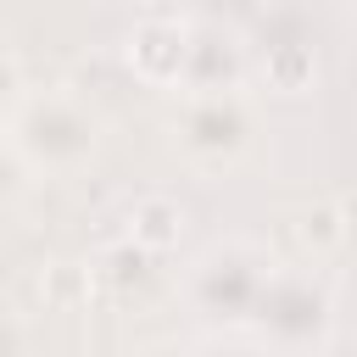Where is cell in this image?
<instances>
[{
  "instance_id": "obj_13",
  "label": "cell",
  "mask_w": 357,
  "mask_h": 357,
  "mask_svg": "<svg viewBox=\"0 0 357 357\" xmlns=\"http://www.w3.org/2000/svg\"><path fill=\"white\" fill-rule=\"evenodd\" d=\"M22 95H28V84H22V61L0 45V128L17 117V106H22Z\"/></svg>"
},
{
  "instance_id": "obj_6",
  "label": "cell",
  "mask_w": 357,
  "mask_h": 357,
  "mask_svg": "<svg viewBox=\"0 0 357 357\" xmlns=\"http://www.w3.org/2000/svg\"><path fill=\"white\" fill-rule=\"evenodd\" d=\"M251 73V50L234 28H223L218 17H190V73H184V95H223L240 89Z\"/></svg>"
},
{
  "instance_id": "obj_4",
  "label": "cell",
  "mask_w": 357,
  "mask_h": 357,
  "mask_svg": "<svg viewBox=\"0 0 357 357\" xmlns=\"http://www.w3.org/2000/svg\"><path fill=\"white\" fill-rule=\"evenodd\" d=\"M173 145L195 162V167H234L251 139H257V106L245 89H223V95H178L173 117Z\"/></svg>"
},
{
  "instance_id": "obj_9",
  "label": "cell",
  "mask_w": 357,
  "mask_h": 357,
  "mask_svg": "<svg viewBox=\"0 0 357 357\" xmlns=\"http://www.w3.org/2000/svg\"><path fill=\"white\" fill-rule=\"evenodd\" d=\"M346 234H351V212L335 195H318V201H307L296 212V240H301L307 257H335L346 245Z\"/></svg>"
},
{
  "instance_id": "obj_11",
  "label": "cell",
  "mask_w": 357,
  "mask_h": 357,
  "mask_svg": "<svg viewBox=\"0 0 357 357\" xmlns=\"http://www.w3.org/2000/svg\"><path fill=\"white\" fill-rule=\"evenodd\" d=\"M89 290H95V273H89V262L50 257V262L39 268V296H45V307H56V312H73V307H84V301H89Z\"/></svg>"
},
{
  "instance_id": "obj_3",
  "label": "cell",
  "mask_w": 357,
  "mask_h": 357,
  "mask_svg": "<svg viewBox=\"0 0 357 357\" xmlns=\"http://www.w3.org/2000/svg\"><path fill=\"white\" fill-rule=\"evenodd\" d=\"M251 335L262 346H273L279 357H318L329 346V335H335V301H329V290L312 273L284 262L279 279L268 284L262 307H257Z\"/></svg>"
},
{
  "instance_id": "obj_1",
  "label": "cell",
  "mask_w": 357,
  "mask_h": 357,
  "mask_svg": "<svg viewBox=\"0 0 357 357\" xmlns=\"http://www.w3.org/2000/svg\"><path fill=\"white\" fill-rule=\"evenodd\" d=\"M279 257L257 240H223V245H206L190 273H184V301L195 318H206L212 329H245L257 324V307L268 296V284L279 279Z\"/></svg>"
},
{
  "instance_id": "obj_10",
  "label": "cell",
  "mask_w": 357,
  "mask_h": 357,
  "mask_svg": "<svg viewBox=\"0 0 357 357\" xmlns=\"http://www.w3.org/2000/svg\"><path fill=\"white\" fill-rule=\"evenodd\" d=\"M89 273H95L100 290H117V296H123V290H134V284L151 279V251H139V245L123 234L117 245H106V251L89 262Z\"/></svg>"
},
{
  "instance_id": "obj_2",
  "label": "cell",
  "mask_w": 357,
  "mask_h": 357,
  "mask_svg": "<svg viewBox=\"0 0 357 357\" xmlns=\"http://www.w3.org/2000/svg\"><path fill=\"white\" fill-rule=\"evenodd\" d=\"M11 145L33 173H78L100 145V112L73 89H28L17 117L6 123Z\"/></svg>"
},
{
  "instance_id": "obj_12",
  "label": "cell",
  "mask_w": 357,
  "mask_h": 357,
  "mask_svg": "<svg viewBox=\"0 0 357 357\" xmlns=\"http://www.w3.org/2000/svg\"><path fill=\"white\" fill-rule=\"evenodd\" d=\"M28 184H33V167L22 162V151L11 145V134L0 128V212L6 206H17L22 195H28Z\"/></svg>"
},
{
  "instance_id": "obj_7",
  "label": "cell",
  "mask_w": 357,
  "mask_h": 357,
  "mask_svg": "<svg viewBox=\"0 0 357 357\" xmlns=\"http://www.w3.org/2000/svg\"><path fill=\"white\" fill-rule=\"evenodd\" d=\"M257 73L273 95H301L318 78V50L307 33H273L268 45H257Z\"/></svg>"
},
{
  "instance_id": "obj_8",
  "label": "cell",
  "mask_w": 357,
  "mask_h": 357,
  "mask_svg": "<svg viewBox=\"0 0 357 357\" xmlns=\"http://www.w3.org/2000/svg\"><path fill=\"white\" fill-rule=\"evenodd\" d=\"M128 240L139 245V251H151V257H162V251H173L178 240H184V229H190V212L173 201V195H162V190H151V195H134V206H128Z\"/></svg>"
},
{
  "instance_id": "obj_5",
  "label": "cell",
  "mask_w": 357,
  "mask_h": 357,
  "mask_svg": "<svg viewBox=\"0 0 357 357\" xmlns=\"http://www.w3.org/2000/svg\"><path fill=\"white\" fill-rule=\"evenodd\" d=\"M123 61L151 89H184L190 73V17L184 11H139L123 33Z\"/></svg>"
},
{
  "instance_id": "obj_14",
  "label": "cell",
  "mask_w": 357,
  "mask_h": 357,
  "mask_svg": "<svg viewBox=\"0 0 357 357\" xmlns=\"http://www.w3.org/2000/svg\"><path fill=\"white\" fill-rule=\"evenodd\" d=\"M134 357H190L184 346H173V340H156V346H139Z\"/></svg>"
}]
</instances>
